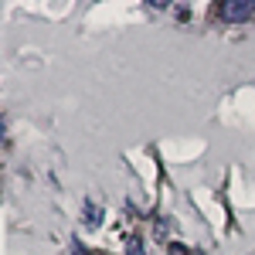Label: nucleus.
<instances>
[{
  "label": "nucleus",
  "instance_id": "2",
  "mask_svg": "<svg viewBox=\"0 0 255 255\" xmlns=\"http://www.w3.org/2000/svg\"><path fill=\"white\" fill-rule=\"evenodd\" d=\"M82 221H85V228H99V225H102V208L89 201V204H85V218H82Z\"/></svg>",
  "mask_w": 255,
  "mask_h": 255
},
{
  "label": "nucleus",
  "instance_id": "3",
  "mask_svg": "<svg viewBox=\"0 0 255 255\" xmlns=\"http://www.w3.org/2000/svg\"><path fill=\"white\" fill-rule=\"evenodd\" d=\"M126 255H150V252L143 249V242H139V238H133V242L126 245Z\"/></svg>",
  "mask_w": 255,
  "mask_h": 255
},
{
  "label": "nucleus",
  "instance_id": "4",
  "mask_svg": "<svg viewBox=\"0 0 255 255\" xmlns=\"http://www.w3.org/2000/svg\"><path fill=\"white\" fill-rule=\"evenodd\" d=\"M72 255H85V249H82V242H72Z\"/></svg>",
  "mask_w": 255,
  "mask_h": 255
},
{
  "label": "nucleus",
  "instance_id": "1",
  "mask_svg": "<svg viewBox=\"0 0 255 255\" xmlns=\"http://www.w3.org/2000/svg\"><path fill=\"white\" fill-rule=\"evenodd\" d=\"M221 14L228 20H245L255 14V0H228L225 7H221Z\"/></svg>",
  "mask_w": 255,
  "mask_h": 255
}]
</instances>
